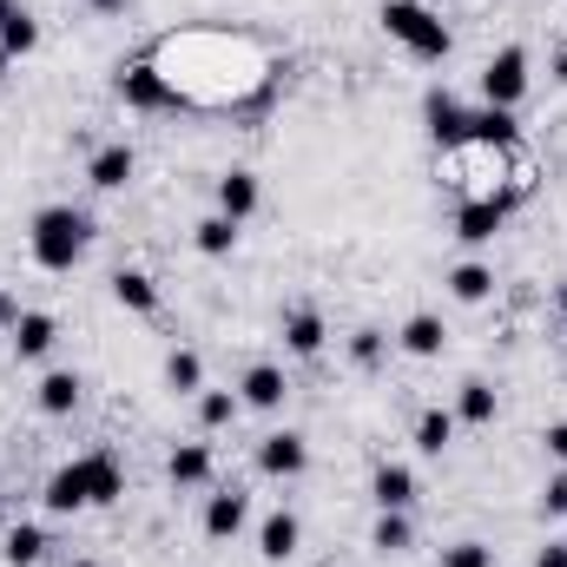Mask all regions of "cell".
I'll list each match as a JSON object with an SVG mask.
<instances>
[{
  "mask_svg": "<svg viewBox=\"0 0 567 567\" xmlns=\"http://www.w3.org/2000/svg\"><path fill=\"white\" fill-rule=\"evenodd\" d=\"M383 350H390V337H383V330H357V337H350V363H357V370H377V363H383Z\"/></svg>",
  "mask_w": 567,
  "mask_h": 567,
  "instance_id": "1f68e13d",
  "label": "cell"
},
{
  "mask_svg": "<svg viewBox=\"0 0 567 567\" xmlns=\"http://www.w3.org/2000/svg\"><path fill=\"white\" fill-rule=\"evenodd\" d=\"M442 343H449V330H442V317H410V323H403V350H410V357H442Z\"/></svg>",
  "mask_w": 567,
  "mask_h": 567,
  "instance_id": "7402d4cb",
  "label": "cell"
},
{
  "mask_svg": "<svg viewBox=\"0 0 567 567\" xmlns=\"http://www.w3.org/2000/svg\"><path fill=\"white\" fill-rule=\"evenodd\" d=\"M93 7H100V13H126V0H93Z\"/></svg>",
  "mask_w": 567,
  "mask_h": 567,
  "instance_id": "74e56055",
  "label": "cell"
},
{
  "mask_svg": "<svg viewBox=\"0 0 567 567\" xmlns=\"http://www.w3.org/2000/svg\"><path fill=\"white\" fill-rule=\"evenodd\" d=\"M238 396H245V410H284V396H290V383H284V370L278 363H251L245 370V383H238Z\"/></svg>",
  "mask_w": 567,
  "mask_h": 567,
  "instance_id": "30bf717a",
  "label": "cell"
},
{
  "mask_svg": "<svg viewBox=\"0 0 567 567\" xmlns=\"http://www.w3.org/2000/svg\"><path fill=\"white\" fill-rule=\"evenodd\" d=\"M502 218H508L502 198H462V205H455V238H462V245H488V238L502 231Z\"/></svg>",
  "mask_w": 567,
  "mask_h": 567,
  "instance_id": "ba28073f",
  "label": "cell"
},
{
  "mask_svg": "<svg viewBox=\"0 0 567 567\" xmlns=\"http://www.w3.org/2000/svg\"><path fill=\"white\" fill-rule=\"evenodd\" d=\"M258 468H265V475H278V482L303 475V468H310V442H303L297 429H278V435H265V442H258Z\"/></svg>",
  "mask_w": 567,
  "mask_h": 567,
  "instance_id": "52a82bcc",
  "label": "cell"
},
{
  "mask_svg": "<svg viewBox=\"0 0 567 567\" xmlns=\"http://www.w3.org/2000/svg\"><path fill=\"white\" fill-rule=\"evenodd\" d=\"M468 140L515 145V113H508V106H482V113H468Z\"/></svg>",
  "mask_w": 567,
  "mask_h": 567,
  "instance_id": "44dd1931",
  "label": "cell"
},
{
  "mask_svg": "<svg viewBox=\"0 0 567 567\" xmlns=\"http://www.w3.org/2000/svg\"><path fill=\"white\" fill-rule=\"evenodd\" d=\"M442 567H495V561H488V548H482V542H455Z\"/></svg>",
  "mask_w": 567,
  "mask_h": 567,
  "instance_id": "d6a6232c",
  "label": "cell"
},
{
  "mask_svg": "<svg viewBox=\"0 0 567 567\" xmlns=\"http://www.w3.org/2000/svg\"><path fill=\"white\" fill-rule=\"evenodd\" d=\"M297 542H303V528H297V515H290V508H278V515L258 528V548H265V561H290V555H297Z\"/></svg>",
  "mask_w": 567,
  "mask_h": 567,
  "instance_id": "d6986e66",
  "label": "cell"
},
{
  "mask_svg": "<svg viewBox=\"0 0 567 567\" xmlns=\"http://www.w3.org/2000/svg\"><path fill=\"white\" fill-rule=\"evenodd\" d=\"M0 323H20V310H13V297L0 290Z\"/></svg>",
  "mask_w": 567,
  "mask_h": 567,
  "instance_id": "8d00e7d4",
  "label": "cell"
},
{
  "mask_svg": "<svg viewBox=\"0 0 567 567\" xmlns=\"http://www.w3.org/2000/svg\"><path fill=\"white\" fill-rule=\"evenodd\" d=\"M238 410H245L238 390H205V396H198V423L205 429H231L238 423Z\"/></svg>",
  "mask_w": 567,
  "mask_h": 567,
  "instance_id": "d4e9b609",
  "label": "cell"
},
{
  "mask_svg": "<svg viewBox=\"0 0 567 567\" xmlns=\"http://www.w3.org/2000/svg\"><path fill=\"white\" fill-rule=\"evenodd\" d=\"M542 442H548V455L567 468V423H548V435H542Z\"/></svg>",
  "mask_w": 567,
  "mask_h": 567,
  "instance_id": "e575fe53",
  "label": "cell"
},
{
  "mask_svg": "<svg viewBox=\"0 0 567 567\" xmlns=\"http://www.w3.org/2000/svg\"><path fill=\"white\" fill-rule=\"evenodd\" d=\"M284 343H290V357H323L330 330H323L317 310H290V317H284Z\"/></svg>",
  "mask_w": 567,
  "mask_h": 567,
  "instance_id": "2e32d148",
  "label": "cell"
},
{
  "mask_svg": "<svg viewBox=\"0 0 567 567\" xmlns=\"http://www.w3.org/2000/svg\"><path fill=\"white\" fill-rule=\"evenodd\" d=\"M218 212H225L231 225H245V218L258 212V178H251V172H225V178H218Z\"/></svg>",
  "mask_w": 567,
  "mask_h": 567,
  "instance_id": "9a60e30c",
  "label": "cell"
},
{
  "mask_svg": "<svg viewBox=\"0 0 567 567\" xmlns=\"http://www.w3.org/2000/svg\"><path fill=\"white\" fill-rule=\"evenodd\" d=\"M80 390H86L80 370H47V377H40V410H47V416H73V410H80Z\"/></svg>",
  "mask_w": 567,
  "mask_h": 567,
  "instance_id": "e0dca14e",
  "label": "cell"
},
{
  "mask_svg": "<svg viewBox=\"0 0 567 567\" xmlns=\"http://www.w3.org/2000/svg\"><path fill=\"white\" fill-rule=\"evenodd\" d=\"M198 251H205V258H225V251H238V225H231L225 212H218V218H205V225H198Z\"/></svg>",
  "mask_w": 567,
  "mask_h": 567,
  "instance_id": "4dcf8cb0",
  "label": "cell"
},
{
  "mask_svg": "<svg viewBox=\"0 0 567 567\" xmlns=\"http://www.w3.org/2000/svg\"><path fill=\"white\" fill-rule=\"evenodd\" d=\"M53 337H60V323H53L47 310H20V323H13V357H20V363H33V357H47V350H53Z\"/></svg>",
  "mask_w": 567,
  "mask_h": 567,
  "instance_id": "7c38bea8",
  "label": "cell"
},
{
  "mask_svg": "<svg viewBox=\"0 0 567 567\" xmlns=\"http://www.w3.org/2000/svg\"><path fill=\"white\" fill-rule=\"evenodd\" d=\"M73 567H100V561H73Z\"/></svg>",
  "mask_w": 567,
  "mask_h": 567,
  "instance_id": "b9f144b4",
  "label": "cell"
},
{
  "mask_svg": "<svg viewBox=\"0 0 567 567\" xmlns=\"http://www.w3.org/2000/svg\"><path fill=\"white\" fill-rule=\"evenodd\" d=\"M555 310H561V317H567V284H561V290H555Z\"/></svg>",
  "mask_w": 567,
  "mask_h": 567,
  "instance_id": "ab89813d",
  "label": "cell"
},
{
  "mask_svg": "<svg viewBox=\"0 0 567 567\" xmlns=\"http://www.w3.org/2000/svg\"><path fill=\"white\" fill-rule=\"evenodd\" d=\"M86 245H93V218L73 212V205H47L27 231V251H33L40 271H73L86 258Z\"/></svg>",
  "mask_w": 567,
  "mask_h": 567,
  "instance_id": "3957f363",
  "label": "cell"
},
{
  "mask_svg": "<svg viewBox=\"0 0 567 567\" xmlns=\"http://www.w3.org/2000/svg\"><path fill=\"white\" fill-rule=\"evenodd\" d=\"M535 567H567V542H548V548H542V561Z\"/></svg>",
  "mask_w": 567,
  "mask_h": 567,
  "instance_id": "d590c367",
  "label": "cell"
},
{
  "mask_svg": "<svg viewBox=\"0 0 567 567\" xmlns=\"http://www.w3.org/2000/svg\"><path fill=\"white\" fill-rule=\"evenodd\" d=\"M7 7H13V0H0V13H7Z\"/></svg>",
  "mask_w": 567,
  "mask_h": 567,
  "instance_id": "7bdbcfd3",
  "label": "cell"
},
{
  "mask_svg": "<svg viewBox=\"0 0 567 567\" xmlns=\"http://www.w3.org/2000/svg\"><path fill=\"white\" fill-rule=\"evenodd\" d=\"M383 33L396 40V47H410L416 60H449V27H442V13L423 7V0H383Z\"/></svg>",
  "mask_w": 567,
  "mask_h": 567,
  "instance_id": "277c9868",
  "label": "cell"
},
{
  "mask_svg": "<svg viewBox=\"0 0 567 567\" xmlns=\"http://www.w3.org/2000/svg\"><path fill=\"white\" fill-rule=\"evenodd\" d=\"M370 495H377V508H403V515H410V502H416V468L383 462V468H377V482H370Z\"/></svg>",
  "mask_w": 567,
  "mask_h": 567,
  "instance_id": "4fadbf2b",
  "label": "cell"
},
{
  "mask_svg": "<svg viewBox=\"0 0 567 567\" xmlns=\"http://www.w3.org/2000/svg\"><path fill=\"white\" fill-rule=\"evenodd\" d=\"M120 100H126V106H140V113H172V106H178V93L165 86V73H158L145 53L120 66Z\"/></svg>",
  "mask_w": 567,
  "mask_h": 567,
  "instance_id": "8992f818",
  "label": "cell"
},
{
  "mask_svg": "<svg viewBox=\"0 0 567 567\" xmlns=\"http://www.w3.org/2000/svg\"><path fill=\"white\" fill-rule=\"evenodd\" d=\"M113 297H120L126 310H140V317L158 310V284L145 278V271H120V278H113Z\"/></svg>",
  "mask_w": 567,
  "mask_h": 567,
  "instance_id": "cb8c5ba5",
  "label": "cell"
},
{
  "mask_svg": "<svg viewBox=\"0 0 567 567\" xmlns=\"http://www.w3.org/2000/svg\"><path fill=\"white\" fill-rule=\"evenodd\" d=\"M522 93H528V53H522V47H502V53L482 66V100L515 113V106H522Z\"/></svg>",
  "mask_w": 567,
  "mask_h": 567,
  "instance_id": "5b68a950",
  "label": "cell"
},
{
  "mask_svg": "<svg viewBox=\"0 0 567 567\" xmlns=\"http://www.w3.org/2000/svg\"><path fill=\"white\" fill-rule=\"evenodd\" d=\"M449 442H455V416H449V410H423V416H416V449H423V455H442Z\"/></svg>",
  "mask_w": 567,
  "mask_h": 567,
  "instance_id": "83f0119b",
  "label": "cell"
},
{
  "mask_svg": "<svg viewBox=\"0 0 567 567\" xmlns=\"http://www.w3.org/2000/svg\"><path fill=\"white\" fill-rule=\"evenodd\" d=\"M542 515H567V468L561 475H548V488H542Z\"/></svg>",
  "mask_w": 567,
  "mask_h": 567,
  "instance_id": "836d02e7",
  "label": "cell"
},
{
  "mask_svg": "<svg viewBox=\"0 0 567 567\" xmlns=\"http://www.w3.org/2000/svg\"><path fill=\"white\" fill-rule=\"evenodd\" d=\"M410 548H416L410 515H403V508H383V522H377V555H410Z\"/></svg>",
  "mask_w": 567,
  "mask_h": 567,
  "instance_id": "603a6c76",
  "label": "cell"
},
{
  "mask_svg": "<svg viewBox=\"0 0 567 567\" xmlns=\"http://www.w3.org/2000/svg\"><path fill=\"white\" fill-rule=\"evenodd\" d=\"M165 383H172L178 396L205 390V363H198V350H172V363H165Z\"/></svg>",
  "mask_w": 567,
  "mask_h": 567,
  "instance_id": "f546056e",
  "label": "cell"
},
{
  "mask_svg": "<svg viewBox=\"0 0 567 567\" xmlns=\"http://www.w3.org/2000/svg\"><path fill=\"white\" fill-rule=\"evenodd\" d=\"M120 495H126V468H120L113 455H80V462H66V468L47 482V508H53V515L106 508V502H120Z\"/></svg>",
  "mask_w": 567,
  "mask_h": 567,
  "instance_id": "7a4b0ae2",
  "label": "cell"
},
{
  "mask_svg": "<svg viewBox=\"0 0 567 567\" xmlns=\"http://www.w3.org/2000/svg\"><path fill=\"white\" fill-rule=\"evenodd\" d=\"M449 290H455L462 303H482V297H495V271H488V265H455V271H449Z\"/></svg>",
  "mask_w": 567,
  "mask_h": 567,
  "instance_id": "f1b7e54d",
  "label": "cell"
},
{
  "mask_svg": "<svg viewBox=\"0 0 567 567\" xmlns=\"http://www.w3.org/2000/svg\"><path fill=\"white\" fill-rule=\"evenodd\" d=\"M245 522H251V495H245V488H218V495L205 502V535H212V542H231Z\"/></svg>",
  "mask_w": 567,
  "mask_h": 567,
  "instance_id": "9c48e42d",
  "label": "cell"
},
{
  "mask_svg": "<svg viewBox=\"0 0 567 567\" xmlns=\"http://www.w3.org/2000/svg\"><path fill=\"white\" fill-rule=\"evenodd\" d=\"M133 165H140V158H133V145H100V152H93V165H86V178H93L100 192H120V185L133 178Z\"/></svg>",
  "mask_w": 567,
  "mask_h": 567,
  "instance_id": "5bb4252c",
  "label": "cell"
},
{
  "mask_svg": "<svg viewBox=\"0 0 567 567\" xmlns=\"http://www.w3.org/2000/svg\"><path fill=\"white\" fill-rule=\"evenodd\" d=\"M33 47H40L33 13H27V7H7V13H0V53H7V60H20V53H33Z\"/></svg>",
  "mask_w": 567,
  "mask_h": 567,
  "instance_id": "ffe728a7",
  "label": "cell"
},
{
  "mask_svg": "<svg viewBox=\"0 0 567 567\" xmlns=\"http://www.w3.org/2000/svg\"><path fill=\"white\" fill-rule=\"evenodd\" d=\"M165 475H172L178 488L212 482V449H205V442H178V449H172V462H165Z\"/></svg>",
  "mask_w": 567,
  "mask_h": 567,
  "instance_id": "ac0fdd59",
  "label": "cell"
},
{
  "mask_svg": "<svg viewBox=\"0 0 567 567\" xmlns=\"http://www.w3.org/2000/svg\"><path fill=\"white\" fill-rule=\"evenodd\" d=\"M7 66H13V60H7V53H0V80H7Z\"/></svg>",
  "mask_w": 567,
  "mask_h": 567,
  "instance_id": "60d3db41",
  "label": "cell"
},
{
  "mask_svg": "<svg viewBox=\"0 0 567 567\" xmlns=\"http://www.w3.org/2000/svg\"><path fill=\"white\" fill-rule=\"evenodd\" d=\"M429 133H435V145H442V152L468 140V113H462V100H455L449 86H435V93H429Z\"/></svg>",
  "mask_w": 567,
  "mask_h": 567,
  "instance_id": "8fae6325",
  "label": "cell"
},
{
  "mask_svg": "<svg viewBox=\"0 0 567 567\" xmlns=\"http://www.w3.org/2000/svg\"><path fill=\"white\" fill-rule=\"evenodd\" d=\"M455 416H462V423H495V390H488L482 377H468L462 396H455Z\"/></svg>",
  "mask_w": 567,
  "mask_h": 567,
  "instance_id": "4316f807",
  "label": "cell"
},
{
  "mask_svg": "<svg viewBox=\"0 0 567 567\" xmlns=\"http://www.w3.org/2000/svg\"><path fill=\"white\" fill-rule=\"evenodd\" d=\"M165 86L178 93V106H198V113H238V106H258L278 80V66L258 53V40L231 33V27H185V33H165L152 53H145Z\"/></svg>",
  "mask_w": 567,
  "mask_h": 567,
  "instance_id": "6da1fadb",
  "label": "cell"
},
{
  "mask_svg": "<svg viewBox=\"0 0 567 567\" xmlns=\"http://www.w3.org/2000/svg\"><path fill=\"white\" fill-rule=\"evenodd\" d=\"M555 80H561V86H567V53H561V60H555Z\"/></svg>",
  "mask_w": 567,
  "mask_h": 567,
  "instance_id": "f35d334b",
  "label": "cell"
},
{
  "mask_svg": "<svg viewBox=\"0 0 567 567\" xmlns=\"http://www.w3.org/2000/svg\"><path fill=\"white\" fill-rule=\"evenodd\" d=\"M47 548H53L47 528H13V535H7V567H40Z\"/></svg>",
  "mask_w": 567,
  "mask_h": 567,
  "instance_id": "484cf974",
  "label": "cell"
}]
</instances>
